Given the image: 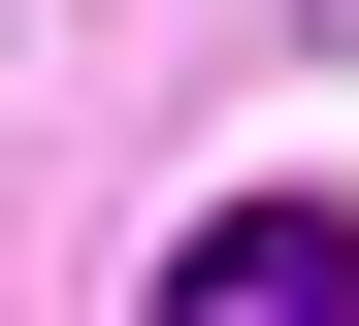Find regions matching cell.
Masks as SVG:
<instances>
[{
	"label": "cell",
	"mask_w": 359,
	"mask_h": 326,
	"mask_svg": "<svg viewBox=\"0 0 359 326\" xmlns=\"http://www.w3.org/2000/svg\"><path fill=\"white\" fill-rule=\"evenodd\" d=\"M163 326H359V229L327 196H229V229L163 261Z\"/></svg>",
	"instance_id": "1"
}]
</instances>
